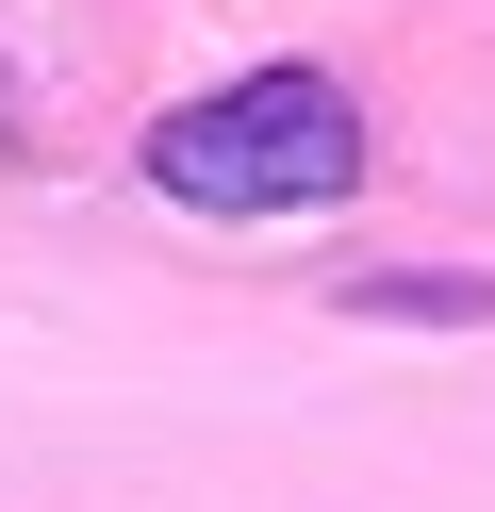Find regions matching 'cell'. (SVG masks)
Here are the masks:
<instances>
[{
    "label": "cell",
    "mask_w": 495,
    "mask_h": 512,
    "mask_svg": "<svg viewBox=\"0 0 495 512\" xmlns=\"http://www.w3.org/2000/svg\"><path fill=\"white\" fill-rule=\"evenodd\" d=\"M347 314H429V331H479V314H495V265H380V281H347Z\"/></svg>",
    "instance_id": "cell-2"
},
{
    "label": "cell",
    "mask_w": 495,
    "mask_h": 512,
    "mask_svg": "<svg viewBox=\"0 0 495 512\" xmlns=\"http://www.w3.org/2000/svg\"><path fill=\"white\" fill-rule=\"evenodd\" d=\"M132 166H149V199L182 215H330L363 182V100L314 67V50H281V67H231L198 83V100H165L149 133H132Z\"/></svg>",
    "instance_id": "cell-1"
}]
</instances>
